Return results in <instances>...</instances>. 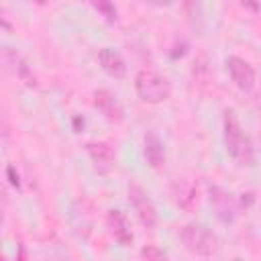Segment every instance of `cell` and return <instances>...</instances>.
I'll return each instance as SVG.
<instances>
[{
  "label": "cell",
  "mask_w": 261,
  "mask_h": 261,
  "mask_svg": "<svg viewBox=\"0 0 261 261\" xmlns=\"http://www.w3.org/2000/svg\"><path fill=\"white\" fill-rule=\"evenodd\" d=\"M222 141H224V149L232 161H237L241 167L255 165L253 141L243 130V126L232 110H224V114H222Z\"/></svg>",
  "instance_id": "cell-1"
},
{
  "label": "cell",
  "mask_w": 261,
  "mask_h": 261,
  "mask_svg": "<svg viewBox=\"0 0 261 261\" xmlns=\"http://www.w3.org/2000/svg\"><path fill=\"white\" fill-rule=\"evenodd\" d=\"M179 239L184 247L198 257H212L220 249V239L218 234L208 228L202 222H188L179 228Z\"/></svg>",
  "instance_id": "cell-2"
},
{
  "label": "cell",
  "mask_w": 261,
  "mask_h": 261,
  "mask_svg": "<svg viewBox=\"0 0 261 261\" xmlns=\"http://www.w3.org/2000/svg\"><path fill=\"white\" fill-rule=\"evenodd\" d=\"M137 96L147 104H161L171 96V84L165 75L153 69H141L135 75Z\"/></svg>",
  "instance_id": "cell-3"
},
{
  "label": "cell",
  "mask_w": 261,
  "mask_h": 261,
  "mask_svg": "<svg viewBox=\"0 0 261 261\" xmlns=\"http://www.w3.org/2000/svg\"><path fill=\"white\" fill-rule=\"evenodd\" d=\"M208 202L216 214V218L224 224H232L237 220V214H239V204L234 200V196L230 192H226L224 188L212 184L208 186Z\"/></svg>",
  "instance_id": "cell-4"
},
{
  "label": "cell",
  "mask_w": 261,
  "mask_h": 261,
  "mask_svg": "<svg viewBox=\"0 0 261 261\" xmlns=\"http://www.w3.org/2000/svg\"><path fill=\"white\" fill-rule=\"evenodd\" d=\"M126 196H128V202H130L137 218L141 220V224L147 228H153L157 224V210H155L153 200L147 196V192L139 184H128Z\"/></svg>",
  "instance_id": "cell-5"
},
{
  "label": "cell",
  "mask_w": 261,
  "mask_h": 261,
  "mask_svg": "<svg viewBox=\"0 0 261 261\" xmlns=\"http://www.w3.org/2000/svg\"><path fill=\"white\" fill-rule=\"evenodd\" d=\"M224 69L228 71L232 84L239 90L251 92L255 88V69H253V65L247 59H243L239 55H228L224 59Z\"/></svg>",
  "instance_id": "cell-6"
},
{
  "label": "cell",
  "mask_w": 261,
  "mask_h": 261,
  "mask_svg": "<svg viewBox=\"0 0 261 261\" xmlns=\"http://www.w3.org/2000/svg\"><path fill=\"white\" fill-rule=\"evenodd\" d=\"M2 59L6 63V67L29 88H39V82H37V75L33 73L31 65L24 61V57L20 53H16L12 47H2Z\"/></svg>",
  "instance_id": "cell-7"
},
{
  "label": "cell",
  "mask_w": 261,
  "mask_h": 261,
  "mask_svg": "<svg viewBox=\"0 0 261 261\" xmlns=\"http://www.w3.org/2000/svg\"><path fill=\"white\" fill-rule=\"evenodd\" d=\"M94 106L104 114L106 120L110 122H120L124 118V108L122 104L116 100V96L104 88L94 90Z\"/></svg>",
  "instance_id": "cell-8"
},
{
  "label": "cell",
  "mask_w": 261,
  "mask_h": 261,
  "mask_svg": "<svg viewBox=\"0 0 261 261\" xmlns=\"http://www.w3.org/2000/svg\"><path fill=\"white\" fill-rule=\"evenodd\" d=\"M171 196H173V202L175 206H179L181 210H192L198 202V186L194 179H188V177H177L173 184H171Z\"/></svg>",
  "instance_id": "cell-9"
},
{
  "label": "cell",
  "mask_w": 261,
  "mask_h": 261,
  "mask_svg": "<svg viewBox=\"0 0 261 261\" xmlns=\"http://www.w3.org/2000/svg\"><path fill=\"white\" fill-rule=\"evenodd\" d=\"M86 151L94 163V167L100 171V173H108L112 163H114V149L110 143L106 141H90L86 143Z\"/></svg>",
  "instance_id": "cell-10"
},
{
  "label": "cell",
  "mask_w": 261,
  "mask_h": 261,
  "mask_svg": "<svg viewBox=\"0 0 261 261\" xmlns=\"http://www.w3.org/2000/svg\"><path fill=\"white\" fill-rule=\"evenodd\" d=\"M106 224H108V230L110 234L114 237V241L122 247H128L133 243V230H130V224H128V218L124 216V212L120 210H108L106 214Z\"/></svg>",
  "instance_id": "cell-11"
},
{
  "label": "cell",
  "mask_w": 261,
  "mask_h": 261,
  "mask_svg": "<svg viewBox=\"0 0 261 261\" xmlns=\"http://www.w3.org/2000/svg\"><path fill=\"white\" fill-rule=\"evenodd\" d=\"M143 153H145L147 163H149L153 169H161V167L165 165V159H167L165 145H163V141L159 139V135H157L155 130H149V133L143 137Z\"/></svg>",
  "instance_id": "cell-12"
},
{
  "label": "cell",
  "mask_w": 261,
  "mask_h": 261,
  "mask_svg": "<svg viewBox=\"0 0 261 261\" xmlns=\"http://www.w3.org/2000/svg\"><path fill=\"white\" fill-rule=\"evenodd\" d=\"M98 63L114 80H122L126 75V63H124L122 55L112 47H102L98 51Z\"/></svg>",
  "instance_id": "cell-13"
},
{
  "label": "cell",
  "mask_w": 261,
  "mask_h": 261,
  "mask_svg": "<svg viewBox=\"0 0 261 261\" xmlns=\"http://www.w3.org/2000/svg\"><path fill=\"white\" fill-rule=\"evenodd\" d=\"M141 257H143V261H169L167 255L157 245H145L141 249Z\"/></svg>",
  "instance_id": "cell-14"
},
{
  "label": "cell",
  "mask_w": 261,
  "mask_h": 261,
  "mask_svg": "<svg viewBox=\"0 0 261 261\" xmlns=\"http://www.w3.org/2000/svg\"><path fill=\"white\" fill-rule=\"evenodd\" d=\"M92 6H94L98 12H102L108 22H116V6H114V4H110V2H94Z\"/></svg>",
  "instance_id": "cell-15"
},
{
  "label": "cell",
  "mask_w": 261,
  "mask_h": 261,
  "mask_svg": "<svg viewBox=\"0 0 261 261\" xmlns=\"http://www.w3.org/2000/svg\"><path fill=\"white\" fill-rule=\"evenodd\" d=\"M6 175H8L10 186H12V188H16V190H20V179H18V173L14 171V167H12V165H8V167H6Z\"/></svg>",
  "instance_id": "cell-16"
},
{
  "label": "cell",
  "mask_w": 261,
  "mask_h": 261,
  "mask_svg": "<svg viewBox=\"0 0 261 261\" xmlns=\"http://www.w3.org/2000/svg\"><path fill=\"white\" fill-rule=\"evenodd\" d=\"M16 261H27V251H24V245H18V251H16Z\"/></svg>",
  "instance_id": "cell-17"
},
{
  "label": "cell",
  "mask_w": 261,
  "mask_h": 261,
  "mask_svg": "<svg viewBox=\"0 0 261 261\" xmlns=\"http://www.w3.org/2000/svg\"><path fill=\"white\" fill-rule=\"evenodd\" d=\"M80 124L84 126V118H73V126H75V133H80L82 128H80Z\"/></svg>",
  "instance_id": "cell-18"
},
{
  "label": "cell",
  "mask_w": 261,
  "mask_h": 261,
  "mask_svg": "<svg viewBox=\"0 0 261 261\" xmlns=\"http://www.w3.org/2000/svg\"><path fill=\"white\" fill-rule=\"evenodd\" d=\"M232 261H241V259H239V257H234V259H232Z\"/></svg>",
  "instance_id": "cell-19"
},
{
  "label": "cell",
  "mask_w": 261,
  "mask_h": 261,
  "mask_svg": "<svg viewBox=\"0 0 261 261\" xmlns=\"http://www.w3.org/2000/svg\"><path fill=\"white\" fill-rule=\"evenodd\" d=\"M2 261H8V259H2Z\"/></svg>",
  "instance_id": "cell-20"
}]
</instances>
